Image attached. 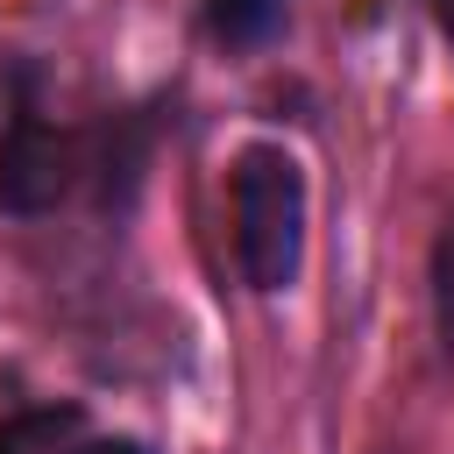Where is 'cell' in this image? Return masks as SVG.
<instances>
[{
    "label": "cell",
    "instance_id": "obj_1",
    "mask_svg": "<svg viewBox=\"0 0 454 454\" xmlns=\"http://www.w3.org/2000/svg\"><path fill=\"white\" fill-rule=\"evenodd\" d=\"M227 241H234V270L255 298H277L305 277L312 177H305L291 142L255 135V142L234 149V163H227Z\"/></svg>",
    "mask_w": 454,
    "mask_h": 454
},
{
    "label": "cell",
    "instance_id": "obj_2",
    "mask_svg": "<svg viewBox=\"0 0 454 454\" xmlns=\"http://www.w3.org/2000/svg\"><path fill=\"white\" fill-rule=\"evenodd\" d=\"M92 177V135L57 128L43 106V71L28 57L7 64V128H0V213L43 220Z\"/></svg>",
    "mask_w": 454,
    "mask_h": 454
},
{
    "label": "cell",
    "instance_id": "obj_3",
    "mask_svg": "<svg viewBox=\"0 0 454 454\" xmlns=\"http://www.w3.org/2000/svg\"><path fill=\"white\" fill-rule=\"evenodd\" d=\"M0 454H149L135 433H92L78 404H28L0 419Z\"/></svg>",
    "mask_w": 454,
    "mask_h": 454
},
{
    "label": "cell",
    "instance_id": "obj_4",
    "mask_svg": "<svg viewBox=\"0 0 454 454\" xmlns=\"http://www.w3.org/2000/svg\"><path fill=\"white\" fill-rule=\"evenodd\" d=\"M199 14H206V35H213L220 50H234V57H255V50H270V43L284 35V21H291V0H206Z\"/></svg>",
    "mask_w": 454,
    "mask_h": 454
},
{
    "label": "cell",
    "instance_id": "obj_5",
    "mask_svg": "<svg viewBox=\"0 0 454 454\" xmlns=\"http://www.w3.org/2000/svg\"><path fill=\"white\" fill-rule=\"evenodd\" d=\"M433 319H440V348L454 362V213H447V227L433 241Z\"/></svg>",
    "mask_w": 454,
    "mask_h": 454
},
{
    "label": "cell",
    "instance_id": "obj_6",
    "mask_svg": "<svg viewBox=\"0 0 454 454\" xmlns=\"http://www.w3.org/2000/svg\"><path fill=\"white\" fill-rule=\"evenodd\" d=\"M440 21H447V28H454V0H440Z\"/></svg>",
    "mask_w": 454,
    "mask_h": 454
}]
</instances>
